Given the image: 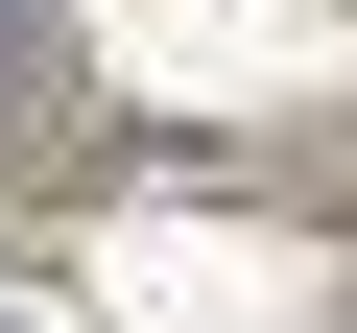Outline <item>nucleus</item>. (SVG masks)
Instances as JSON below:
<instances>
[{
    "label": "nucleus",
    "mask_w": 357,
    "mask_h": 333,
    "mask_svg": "<svg viewBox=\"0 0 357 333\" xmlns=\"http://www.w3.org/2000/svg\"><path fill=\"white\" fill-rule=\"evenodd\" d=\"M0 24H24V0H0Z\"/></svg>",
    "instance_id": "f257e3e1"
}]
</instances>
